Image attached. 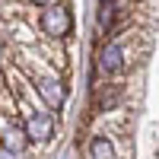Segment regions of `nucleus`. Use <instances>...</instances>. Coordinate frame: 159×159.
<instances>
[{
    "label": "nucleus",
    "instance_id": "1",
    "mask_svg": "<svg viewBox=\"0 0 159 159\" xmlns=\"http://www.w3.org/2000/svg\"><path fill=\"white\" fill-rule=\"evenodd\" d=\"M73 29V16H70V7L67 3H48L42 10V32L51 38H64L70 35Z\"/></svg>",
    "mask_w": 159,
    "mask_h": 159
},
{
    "label": "nucleus",
    "instance_id": "2",
    "mask_svg": "<svg viewBox=\"0 0 159 159\" xmlns=\"http://www.w3.org/2000/svg\"><path fill=\"white\" fill-rule=\"evenodd\" d=\"M96 67L105 73V76H115L118 70L124 67V48L118 45V42H108V45H102L96 51Z\"/></svg>",
    "mask_w": 159,
    "mask_h": 159
},
{
    "label": "nucleus",
    "instance_id": "3",
    "mask_svg": "<svg viewBox=\"0 0 159 159\" xmlns=\"http://www.w3.org/2000/svg\"><path fill=\"white\" fill-rule=\"evenodd\" d=\"M35 89H38V96L45 99L48 108H61L64 99H67V89H64V83L57 76H38L35 80Z\"/></svg>",
    "mask_w": 159,
    "mask_h": 159
},
{
    "label": "nucleus",
    "instance_id": "4",
    "mask_svg": "<svg viewBox=\"0 0 159 159\" xmlns=\"http://www.w3.org/2000/svg\"><path fill=\"white\" fill-rule=\"evenodd\" d=\"M25 130H29V140L45 143V140L54 137V118H51L48 111H35L29 121H25Z\"/></svg>",
    "mask_w": 159,
    "mask_h": 159
},
{
    "label": "nucleus",
    "instance_id": "5",
    "mask_svg": "<svg viewBox=\"0 0 159 159\" xmlns=\"http://www.w3.org/2000/svg\"><path fill=\"white\" fill-rule=\"evenodd\" d=\"M25 140H29V130H25V127H19L16 121H3V150L22 153L25 150Z\"/></svg>",
    "mask_w": 159,
    "mask_h": 159
},
{
    "label": "nucleus",
    "instance_id": "6",
    "mask_svg": "<svg viewBox=\"0 0 159 159\" xmlns=\"http://www.w3.org/2000/svg\"><path fill=\"white\" fill-rule=\"evenodd\" d=\"M115 0H102L99 3V13H96V25H99V32H111V25H115Z\"/></svg>",
    "mask_w": 159,
    "mask_h": 159
},
{
    "label": "nucleus",
    "instance_id": "7",
    "mask_svg": "<svg viewBox=\"0 0 159 159\" xmlns=\"http://www.w3.org/2000/svg\"><path fill=\"white\" fill-rule=\"evenodd\" d=\"M89 159H115V147L108 137H92L89 143Z\"/></svg>",
    "mask_w": 159,
    "mask_h": 159
},
{
    "label": "nucleus",
    "instance_id": "8",
    "mask_svg": "<svg viewBox=\"0 0 159 159\" xmlns=\"http://www.w3.org/2000/svg\"><path fill=\"white\" fill-rule=\"evenodd\" d=\"M29 3H32V7H48L51 0H29Z\"/></svg>",
    "mask_w": 159,
    "mask_h": 159
}]
</instances>
